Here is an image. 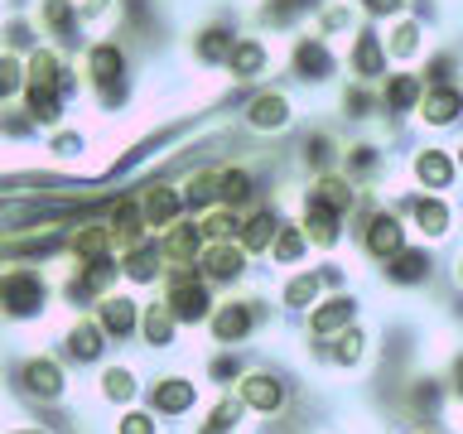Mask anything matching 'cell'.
Wrapping results in <instances>:
<instances>
[{
    "mask_svg": "<svg viewBox=\"0 0 463 434\" xmlns=\"http://www.w3.org/2000/svg\"><path fill=\"white\" fill-rule=\"evenodd\" d=\"M101 353V333L92 328V324H82V328H72V357H97Z\"/></svg>",
    "mask_w": 463,
    "mask_h": 434,
    "instance_id": "31",
    "label": "cell"
},
{
    "mask_svg": "<svg viewBox=\"0 0 463 434\" xmlns=\"http://www.w3.org/2000/svg\"><path fill=\"white\" fill-rule=\"evenodd\" d=\"M203 266H208L213 280H237V275H241V251H232V246L222 241V246H213V251H208Z\"/></svg>",
    "mask_w": 463,
    "mask_h": 434,
    "instance_id": "21",
    "label": "cell"
},
{
    "mask_svg": "<svg viewBox=\"0 0 463 434\" xmlns=\"http://www.w3.org/2000/svg\"><path fill=\"white\" fill-rule=\"evenodd\" d=\"M126 275H130V280H150V275H155V251H150V246H140V251L126 256Z\"/></svg>",
    "mask_w": 463,
    "mask_h": 434,
    "instance_id": "33",
    "label": "cell"
},
{
    "mask_svg": "<svg viewBox=\"0 0 463 434\" xmlns=\"http://www.w3.org/2000/svg\"><path fill=\"white\" fill-rule=\"evenodd\" d=\"M63 78H68V72L58 68V53L39 49L34 58H29V87H53V92H58V87H63Z\"/></svg>",
    "mask_w": 463,
    "mask_h": 434,
    "instance_id": "18",
    "label": "cell"
},
{
    "mask_svg": "<svg viewBox=\"0 0 463 434\" xmlns=\"http://www.w3.org/2000/svg\"><path fill=\"white\" fill-rule=\"evenodd\" d=\"M314 198L324 203V208H333V212H343V208H353V188H347L343 179H324L314 188Z\"/></svg>",
    "mask_w": 463,
    "mask_h": 434,
    "instance_id": "27",
    "label": "cell"
},
{
    "mask_svg": "<svg viewBox=\"0 0 463 434\" xmlns=\"http://www.w3.org/2000/svg\"><path fill=\"white\" fill-rule=\"evenodd\" d=\"M213 188H217V198H222V203H241L246 193H251V174H246V169H217Z\"/></svg>",
    "mask_w": 463,
    "mask_h": 434,
    "instance_id": "20",
    "label": "cell"
},
{
    "mask_svg": "<svg viewBox=\"0 0 463 434\" xmlns=\"http://www.w3.org/2000/svg\"><path fill=\"white\" fill-rule=\"evenodd\" d=\"M169 314L184 318V324H188V318H203V314H208V289L179 280V285H174V295H169Z\"/></svg>",
    "mask_w": 463,
    "mask_h": 434,
    "instance_id": "7",
    "label": "cell"
},
{
    "mask_svg": "<svg viewBox=\"0 0 463 434\" xmlns=\"http://www.w3.org/2000/svg\"><path fill=\"white\" fill-rule=\"evenodd\" d=\"M367 246H372L376 256H396L401 246H405L396 217H386V212H382V217H372V227H367Z\"/></svg>",
    "mask_w": 463,
    "mask_h": 434,
    "instance_id": "11",
    "label": "cell"
},
{
    "mask_svg": "<svg viewBox=\"0 0 463 434\" xmlns=\"http://www.w3.org/2000/svg\"><path fill=\"white\" fill-rule=\"evenodd\" d=\"M194 396H198V391L188 386V382H174V376H169V382H159V386H155V396H150V401H155L165 415H179V410H188V405H194Z\"/></svg>",
    "mask_w": 463,
    "mask_h": 434,
    "instance_id": "17",
    "label": "cell"
},
{
    "mask_svg": "<svg viewBox=\"0 0 463 434\" xmlns=\"http://www.w3.org/2000/svg\"><path fill=\"white\" fill-rule=\"evenodd\" d=\"M425 270H430V260L425 251H396V266H391V280H401V285H415V280H425Z\"/></svg>",
    "mask_w": 463,
    "mask_h": 434,
    "instance_id": "23",
    "label": "cell"
},
{
    "mask_svg": "<svg viewBox=\"0 0 463 434\" xmlns=\"http://www.w3.org/2000/svg\"><path fill=\"white\" fill-rule=\"evenodd\" d=\"M372 14H391V10H401V0H362Z\"/></svg>",
    "mask_w": 463,
    "mask_h": 434,
    "instance_id": "43",
    "label": "cell"
},
{
    "mask_svg": "<svg viewBox=\"0 0 463 434\" xmlns=\"http://www.w3.org/2000/svg\"><path fill=\"white\" fill-rule=\"evenodd\" d=\"M0 299H5V309H10V314H34L39 304H43L39 275H29V270L5 275V280H0Z\"/></svg>",
    "mask_w": 463,
    "mask_h": 434,
    "instance_id": "1",
    "label": "cell"
},
{
    "mask_svg": "<svg viewBox=\"0 0 463 434\" xmlns=\"http://www.w3.org/2000/svg\"><path fill=\"white\" fill-rule=\"evenodd\" d=\"M241 231V251H270V241H275V231H280V222H275V212H256Z\"/></svg>",
    "mask_w": 463,
    "mask_h": 434,
    "instance_id": "14",
    "label": "cell"
},
{
    "mask_svg": "<svg viewBox=\"0 0 463 434\" xmlns=\"http://www.w3.org/2000/svg\"><path fill=\"white\" fill-rule=\"evenodd\" d=\"M270 251H275V260H295L299 251H304V237L295 227H285V231H275V241H270Z\"/></svg>",
    "mask_w": 463,
    "mask_h": 434,
    "instance_id": "32",
    "label": "cell"
},
{
    "mask_svg": "<svg viewBox=\"0 0 463 434\" xmlns=\"http://www.w3.org/2000/svg\"><path fill=\"white\" fill-rule=\"evenodd\" d=\"M232 425H237V401H222L213 415V429H232Z\"/></svg>",
    "mask_w": 463,
    "mask_h": 434,
    "instance_id": "40",
    "label": "cell"
},
{
    "mask_svg": "<svg viewBox=\"0 0 463 434\" xmlns=\"http://www.w3.org/2000/svg\"><path fill=\"white\" fill-rule=\"evenodd\" d=\"M347 318H353V299H328L324 309L314 314V333H328V328L347 324Z\"/></svg>",
    "mask_w": 463,
    "mask_h": 434,
    "instance_id": "28",
    "label": "cell"
},
{
    "mask_svg": "<svg viewBox=\"0 0 463 434\" xmlns=\"http://www.w3.org/2000/svg\"><path fill=\"white\" fill-rule=\"evenodd\" d=\"M14 92H20V63L5 53L0 58V97H14Z\"/></svg>",
    "mask_w": 463,
    "mask_h": 434,
    "instance_id": "38",
    "label": "cell"
},
{
    "mask_svg": "<svg viewBox=\"0 0 463 434\" xmlns=\"http://www.w3.org/2000/svg\"><path fill=\"white\" fill-rule=\"evenodd\" d=\"M420 179H425V184H434V188H444L449 179H454V165H449V159L439 155V150H425V155H420Z\"/></svg>",
    "mask_w": 463,
    "mask_h": 434,
    "instance_id": "25",
    "label": "cell"
},
{
    "mask_svg": "<svg viewBox=\"0 0 463 434\" xmlns=\"http://www.w3.org/2000/svg\"><path fill=\"white\" fill-rule=\"evenodd\" d=\"M241 396H246V405H256V410H280V401H285V391H280V382L275 376H246L241 382Z\"/></svg>",
    "mask_w": 463,
    "mask_h": 434,
    "instance_id": "9",
    "label": "cell"
},
{
    "mask_svg": "<svg viewBox=\"0 0 463 434\" xmlns=\"http://www.w3.org/2000/svg\"><path fill=\"white\" fill-rule=\"evenodd\" d=\"M420 111H425L430 126H449V121H454V116L463 111V97L454 92V87H439V92L425 97V107H420Z\"/></svg>",
    "mask_w": 463,
    "mask_h": 434,
    "instance_id": "16",
    "label": "cell"
},
{
    "mask_svg": "<svg viewBox=\"0 0 463 434\" xmlns=\"http://www.w3.org/2000/svg\"><path fill=\"white\" fill-rule=\"evenodd\" d=\"M382 68H386L382 39H376V34H362V39H357V49H353V72H357V78H376Z\"/></svg>",
    "mask_w": 463,
    "mask_h": 434,
    "instance_id": "15",
    "label": "cell"
},
{
    "mask_svg": "<svg viewBox=\"0 0 463 434\" xmlns=\"http://www.w3.org/2000/svg\"><path fill=\"white\" fill-rule=\"evenodd\" d=\"M246 328H251V314H246L241 304H227V309L213 318V333H217V338H222V343H227V338H241Z\"/></svg>",
    "mask_w": 463,
    "mask_h": 434,
    "instance_id": "24",
    "label": "cell"
},
{
    "mask_svg": "<svg viewBox=\"0 0 463 434\" xmlns=\"http://www.w3.org/2000/svg\"><path fill=\"white\" fill-rule=\"evenodd\" d=\"M415 97H420V78H411V72H401V78L386 82V107L391 111H405Z\"/></svg>",
    "mask_w": 463,
    "mask_h": 434,
    "instance_id": "26",
    "label": "cell"
},
{
    "mask_svg": "<svg viewBox=\"0 0 463 434\" xmlns=\"http://www.w3.org/2000/svg\"><path fill=\"white\" fill-rule=\"evenodd\" d=\"M145 333H150V343H169V333H174V314L150 309V314H145Z\"/></svg>",
    "mask_w": 463,
    "mask_h": 434,
    "instance_id": "36",
    "label": "cell"
},
{
    "mask_svg": "<svg viewBox=\"0 0 463 434\" xmlns=\"http://www.w3.org/2000/svg\"><path fill=\"white\" fill-rule=\"evenodd\" d=\"M130 324H136V304H130V299H107V304H101V328H107V333L121 338V333H130Z\"/></svg>",
    "mask_w": 463,
    "mask_h": 434,
    "instance_id": "22",
    "label": "cell"
},
{
    "mask_svg": "<svg viewBox=\"0 0 463 434\" xmlns=\"http://www.w3.org/2000/svg\"><path fill=\"white\" fill-rule=\"evenodd\" d=\"M39 24L49 29L53 39H68L78 34V5L72 0H39Z\"/></svg>",
    "mask_w": 463,
    "mask_h": 434,
    "instance_id": "4",
    "label": "cell"
},
{
    "mask_svg": "<svg viewBox=\"0 0 463 434\" xmlns=\"http://www.w3.org/2000/svg\"><path fill=\"white\" fill-rule=\"evenodd\" d=\"M391 49H396V53H411V49H415V29H411V24L396 29V43H391Z\"/></svg>",
    "mask_w": 463,
    "mask_h": 434,
    "instance_id": "42",
    "label": "cell"
},
{
    "mask_svg": "<svg viewBox=\"0 0 463 434\" xmlns=\"http://www.w3.org/2000/svg\"><path fill=\"white\" fill-rule=\"evenodd\" d=\"M232 43H237V34H232V29H222V24H213V29H203V34H198L194 53L203 58V63H227Z\"/></svg>",
    "mask_w": 463,
    "mask_h": 434,
    "instance_id": "13",
    "label": "cell"
},
{
    "mask_svg": "<svg viewBox=\"0 0 463 434\" xmlns=\"http://www.w3.org/2000/svg\"><path fill=\"white\" fill-rule=\"evenodd\" d=\"M304 227H309V237L318 246H333V237H338V212L324 208L318 198H309V203H304Z\"/></svg>",
    "mask_w": 463,
    "mask_h": 434,
    "instance_id": "10",
    "label": "cell"
},
{
    "mask_svg": "<svg viewBox=\"0 0 463 434\" xmlns=\"http://www.w3.org/2000/svg\"><path fill=\"white\" fill-rule=\"evenodd\" d=\"M174 212H179V198H174V188H165V184L145 188V203H140V217H145V222L169 227V222H174Z\"/></svg>",
    "mask_w": 463,
    "mask_h": 434,
    "instance_id": "8",
    "label": "cell"
},
{
    "mask_svg": "<svg viewBox=\"0 0 463 434\" xmlns=\"http://www.w3.org/2000/svg\"><path fill=\"white\" fill-rule=\"evenodd\" d=\"M415 222L425 227V231H434V237H439V231L449 227V212H444L434 198H420V203H415Z\"/></svg>",
    "mask_w": 463,
    "mask_h": 434,
    "instance_id": "30",
    "label": "cell"
},
{
    "mask_svg": "<svg viewBox=\"0 0 463 434\" xmlns=\"http://www.w3.org/2000/svg\"><path fill=\"white\" fill-rule=\"evenodd\" d=\"M24 386H29V396L53 401L58 391H63V376H58L53 362H29V367H24Z\"/></svg>",
    "mask_w": 463,
    "mask_h": 434,
    "instance_id": "12",
    "label": "cell"
},
{
    "mask_svg": "<svg viewBox=\"0 0 463 434\" xmlns=\"http://www.w3.org/2000/svg\"><path fill=\"white\" fill-rule=\"evenodd\" d=\"M266 63H270V53H266V43H260V39H237V43H232V53H227L232 78H260Z\"/></svg>",
    "mask_w": 463,
    "mask_h": 434,
    "instance_id": "3",
    "label": "cell"
},
{
    "mask_svg": "<svg viewBox=\"0 0 463 434\" xmlns=\"http://www.w3.org/2000/svg\"><path fill=\"white\" fill-rule=\"evenodd\" d=\"M246 121H251V130H285V126H289V101H285V92H260L251 107H246Z\"/></svg>",
    "mask_w": 463,
    "mask_h": 434,
    "instance_id": "2",
    "label": "cell"
},
{
    "mask_svg": "<svg viewBox=\"0 0 463 434\" xmlns=\"http://www.w3.org/2000/svg\"><path fill=\"white\" fill-rule=\"evenodd\" d=\"M314 295H318V280H314V275H299V280H289V289H285V299L295 304V309L314 304Z\"/></svg>",
    "mask_w": 463,
    "mask_h": 434,
    "instance_id": "35",
    "label": "cell"
},
{
    "mask_svg": "<svg viewBox=\"0 0 463 434\" xmlns=\"http://www.w3.org/2000/svg\"><path fill=\"white\" fill-rule=\"evenodd\" d=\"M194 251H198V227H179V231L169 237V256H174V260H188Z\"/></svg>",
    "mask_w": 463,
    "mask_h": 434,
    "instance_id": "34",
    "label": "cell"
},
{
    "mask_svg": "<svg viewBox=\"0 0 463 434\" xmlns=\"http://www.w3.org/2000/svg\"><path fill=\"white\" fill-rule=\"evenodd\" d=\"M58 116H63V97L53 92V87H29V121H43V126H53Z\"/></svg>",
    "mask_w": 463,
    "mask_h": 434,
    "instance_id": "19",
    "label": "cell"
},
{
    "mask_svg": "<svg viewBox=\"0 0 463 434\" xmlns=\"http://www.w3.org/2000/svg\"><path fill=\"white\" fill-rule=\"evenodd\" d=\"M24 434H39V429H24Z\"/></svg>",
    "mask_w": 463,
    "mask_h": 434,
    "instance_id": "44",
    "label": "cell"
},
{
    "mask_svg": "<svg viewBox=\"0 0 463 434\" xmlns=\"http://www.w3.org/2000/svg\"><path fill=\"white\" fill-rule=\"evenodd\" d=\"M101 386H107V396H116V401H126L130 391H136V386H130V372H107V382H101Z\"/></svg>",
    "mask_w": 463,
    "mask_h": 434,
    "instance_id": "39",
    "label": "cell"
},
{
    "mask_svg": "<svg viewBox=\"0 0 463 434\" xmlns=\"http://www.w3.org/2000/svg\"><path fill=\"white\" fill-rule=\"evenodd\" d=\"M121 434H155V425H150L145 415H126V420H121Z\"/></svg>",
    "mask_w": 463,
    "mask_h": 434,
    "instance_id": "41",
    "label": "cell"
},
{
    "mask_svg": "<svg viewBox=\"0 0 463 434\" xmlns=\"http://www.w3.org/2000/svg\"><path fill=\"white\" fill-rule=\"evenodd\" d=\"M72 246H78V256L101 260V256H107V246H111V231H101V227H82L78 237H72Z\"/></svg>",
    "mask_w": 463,
    "mask_h": 434,
    "instance_id": "29",
    "label": "cell"
},
{
    "mask_svg": "<svg viewBox=\"0 0 463 434\" xmlns=\"http://www.w3.org/2000/svg\"><path fill=\"white\" fill-rule=\"evenodd\" d=\"M198 231H208V237L227 241L232 231H237V217H232V212H208V217H203V227H198Z\"/></svg>",
    "mask_w": 463,
    "mask_h": 434,
    "instance_id": "37",
    "label": "cell"
},
{
    "mask_svg": "<svg viewBox=\"0 0 463 434\" xmlns=\"http://www.w3.org/2000/svg\"><path fill=\"white\" fill-rule=\"evenodd\" d=\"M87 72L101 82V87H111V82H121V72H126V53L116 49V43H97L92 53H87Z\"/></svg>",
    "mask_w": 463,
    "mask_h": 434,
    "instance_id": "6",
    "label": "cell"
},
{
    "mask_svg": "<svg viewBox=\"0 0 463 434\" xmlns=\"http://www.w3.org/2000/svg\"><path fill=\"white\" fill-rule=\"evenodd\" d=\"M328 68H333V58L324 49V39H299L295 43V72L304 82H318V78H328Z\"/></svg>",
    "mask_w": 463,
    "mask_h": 434,
    "instance_id": "5",
    "label": "cell"
}]
</instances>
